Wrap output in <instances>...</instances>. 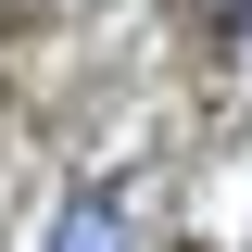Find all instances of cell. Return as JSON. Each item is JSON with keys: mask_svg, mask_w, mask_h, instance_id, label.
I'll return each instance as SVG.
<instances>
[{"mask_svg": "<svg viewBox=\"0 0 252 252\" xmlns=\"http://www.w3.org/2000/svg\"><path fill=\"white\" fill-rule=\"evenodd\" d=\"M38 252H139V215H126V189L89 177V189H63L51 227H38Z\"/></svg>", "mask_w": 252, "mask_h": 252, "instance_id": "cell-1", "label": "cell"}, {"mask_svg": "<svg viewBox=\"0 0 252 252\" xmlns=\"http://www.w3.org/2000/svg\"><path fill=\"white\" fill-rule=\"evenodd\" d=\"M240 63H252V0H240Z\"/></svg>", "mask_w": 252, "mask_h": 252, "instance_id": "cell-2", "label": "cell"}]
</instances>
